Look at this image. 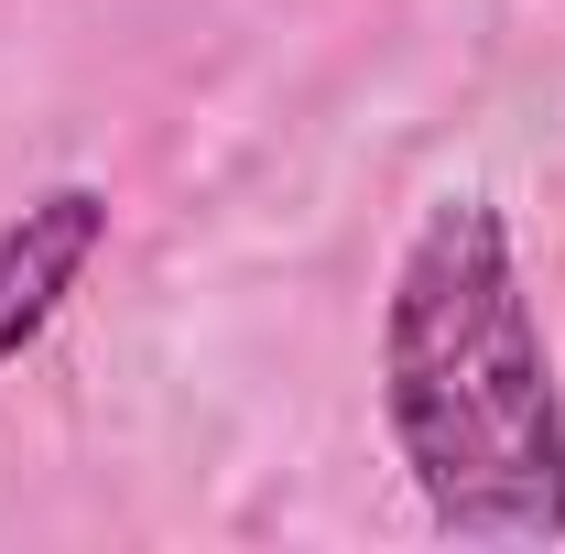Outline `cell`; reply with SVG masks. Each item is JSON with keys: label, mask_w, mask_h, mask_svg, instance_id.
I'll return each mask as SVG.
<instances>
[{"label": "cell", "mask_w": 565, "mask_h": 554, "mask_svg": "<svg viewBox=\"0 0 565 554\" xmlns=\"http://www.w3.org/2000/svg\"><path fill=\"white\" fill-rule=\"evenodd\" d=\"M381 424L424 522L457 544H565V392L490 196H446L392 262Z\"/></svg>", "instance_id": "cell-1"}, {"label": "cell", "mask_w": 565, "mask_h": 554, "mask_svg": "<svg viewBox=\"0 0 565 554\" xmlns=\"http://www.w3.org/2000/svg\"><path fill=\"white\" fill-rule=\"evenodd\" d=\"M109 251V196L98 185H44L33 207L0 217V370L66 316V294Z\"/></svg>", "instance_id": "cell-2"}]
</instances>
